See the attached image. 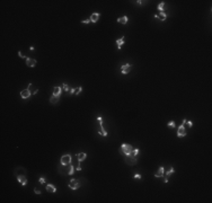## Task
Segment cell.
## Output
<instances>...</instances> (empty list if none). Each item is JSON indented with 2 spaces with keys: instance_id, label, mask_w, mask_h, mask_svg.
<instances>
[{
  "instance_id": "obj_19",
  "label": "cell",
  "mask_w": 212,
  "mask_h": 203,
  "mask_svg": "<svg viewBox=\"0 0 212 203\" xmlns=\"http://www.w3.org/2000/svg\"><path fill=\"white\" fill-rule=\"evenodd\" d=\"M86 157H87V155H86L85 152H80V154H78L77 155V158H78V161H82V160H85Z\"/></svg>"
},
{
  "instance_id": "obj_10",
  "label": "cell",
  "mask_w": 212,
  "mask_h": 203,
  "mask_svg": "<svg viewBox=\"0 0 212 203\" xmlns=\"http://www.w3.org/2000/svg\"><path fill=\"white\" fill-rule=\"evenodd\" d=\"M30 95H32V92H30L28 88H27V89H24V90H22V92H20V96H22V98H24V99L28 98Z\"/></svg>"
},
{
  "instance_id": "obj_24",
  "label": "cell",
  "mask_w": 212,
  "mask_h": 203,
  "mask_svg": "<svg viewBox=\"0 0 212 203\" xmlns=\"http://www.w3.org/2000/svg\"><path fill=\"white\" fill-rule=\"evenodd\" d=\"M73 172H74V167L70 164V168H69V173H68V175H73Z\"/></svg>"
},
{
  "instance_id": "obj_14",
  "label": "cell",
  "mask_w": 212,
  "mask_h": 203,
  "mask_svg": "<svg viewBox=\"0 0 212 203\" xmlns=\"http://www.w3.org/2000/svg\"><path fill=\"white\" fill-rule=\"evenodd\" d=\"M81 90H82V88L81 87H76V88H71V90H70V95H73V94H76V95H79L80 92H81Z\"/></svg>"
},
{
  "instance_id": "obj_30",
  "label": "cell",
  "mask_w": 212,
  "mask_h": 203,
  "mask_svg": "<svg viewBox=\"0 0 212 203\" xmlns=\"http://www.w3.org/2000/svg\"><path fill=\"white\" fill-rule=\"evenodd\" d=\"M18 55L20 56V58H22V59H26V58H25V55H24V54H23V53H22V52H20V51L18 52Z\"/></svg>"
},
{
  "instance_id": "obj_27",
  "label": "cell",
  "mask_w": 212,
  "mask_h": 203,
  "mask_svg": "<svg viewBox=\"0 0 212 203\" xmlns=\"http://www.w3.org/2000/svg\"><path fill=\"white\" fill-rule=\"evenodd\" d=\"M133 178H137V179H141L142 176H141V175H139V174H135V175H133Z\"/></svg>"
},
{
  "instance_id": "obj_33",
  "label": "cell",
  "mask_w": 212,
  "mask_h": 203,
  "mask_svg": "<svg viewBox=\"0 0 212 203\" xmlns=\"http://www.w3.org/2000/svg\"><path fill=\"white\" fill-rule=\"evenodd\" d=\"M186 122H187V124H188V126H192V125H193V123H192V122H191V121H186Z\"/></svg>"
},
{
  "instance_id": "obj_4",
  "label": "cell",
  "mask_w": 212,
  "mask_h": 203,
  "mask_svg": "<svg viewBox=\"0 0 212 203\" xmlns=\"http://www.w3.org/2000/svg\"><path fill=\"white\" fill-rule=\"evenodd\" d=\"M80 182H79V179H71L70 182H69V184H68V186L71 188V190H78L79 187H80Z\"/></svg>"
},
{
  "instance_id": "obj_7",
  "label": "cell",
  "mask_w": 212,
  "mask_h": 203,
  "mask_svg": "<svg viewBox=\"0 0 212 203\" xmlns=\"http://www.w3.org/2000/svg\"><path fill=\"white\" fill-rule=\"evenodd\" d=\"M186 135V130H185V125L184 124H181L178 126V131H177V137L182 138Z\"/></svg>"
},
{
  "instance_id": "obj_23",
  "label": "cell",
  "mask_w": 212,
  "mask_h": 203,
  "mask_svg": "<svg viewBox=\"0 0 212 203\" xmlns=\"http://www.w3.org/2000/svg\"><path fill=\"white\" fill-rule=\"evenodd\" d=\"M164 6H165V2H160V4L158 5L157 9H158L159 11H164Z\"/></svg>"
},
{
  "instance_id": "obj_15",
  "label": "cell",
  "mask_w": 212,
  "mask_h": 203,
  "mask_svg": "<svg viewBox=\"0 0 212 203\" xmlns=\"http://www.w3.org/2000/svg\"><path fill=\"white\" fill-rule=\"evenodd\" d=\"M124 42H125V40H124V36L121 37V38H119V40H116V44H117V50H121L122 45L124 44Z\"/></svg>"
},
{
  "instance_id": "obj_12",
  "label": "cell",
  "mask_w": 212,
  "mask_h": 203,
  "mask_svg": "<svg viewBox=\"0 0 212 203\" xmlns=\"http://www.w3.org/2000/svg\"><path fill=\"white\" fill-rule=\"evenodd\" d=\"M26 66L33 68V67L36 66V60L34 59H30V58H26Z\"/></svg>"
},
{
  "instance_id": "obj_1",
  "label": "cell",
  "mask_w": 212,
  "mask_h": 203,
  "mask_svg": "<svg viewBox=\"0 0 212 203\" xmlns=\"http://www.w3.org/2000/svg\"><path fill=\"white\" fill-rule=\"evenodd\" d=\"M133 147L130 146V144L127 143H123L121 144V148H120V152L122 154L123 156H130L132 152H133Z\"/></svg>"
},
{
  "instance_id": "obj_5",
  "label": "cell",
  "mask_w": 212,
  "mask_h": 203,
  "mask_svg": "<svg viewBox=\"0 0 212 203\" xmlns=\"http://www.w3.org/2000/svg\"><path fill=\"white\" fill-rule=\"evenodd\" d=\"M71 160H72V158H71L70 155H63L61 157L60 162H61V165L63 166V165H69V164H71Z\"/></svg>"
},
{
  "instance_id": "obj_16",
  "label": "cell",
  "mask_w": 212,
  "mask_h": 203,
  "mask_svg": "<svg viewBox=\"0 0 212 203\" xmlns=\"http://www.w3.org/2000/svg\"><path fill=\"white\" fill-rule=\"evenodd\" d=\"M61 92H62V89H61V87H59V86H56V87H54V88H53V95H55V96H60V95H61Z\"/></svg>"
},
{
  "instance_id": "obj_31",
  "label": "cell",
  "mask_w": 212,
  "mask_h": 203,
  "mask_svg": "<svg viewBox=\"0 0 212 203\" xmlns=\"http://www.w3.org/2000/svg\"><path fill=\"white\" fill-rule=\"evenodd\" d=\"M40 183H41V184H44V183H45V179H44L43 177H41V178H40Z\"/></svg>"
},
{
  "instance_id": "obj_34",
  "label": "cell",
  "mask_w": 212,
  "mask_h": 203,
  "mask_svg": "<svg viewBox=\"0 0 212 203\" xmlns=\"http://www.w3.org/2000/svg\"><path fill=\"white\" fill-rule=\"evenodd\" d=\"M137 2H138L139 5H142V4H143V2H145V1H140V0H139V1H137Z\"/></svg>"
},
{
  "instance_id": "obj_9",
  "label": "cell",
  "mask_w": 212,
  "mask_h": 203,
  "mask_svg": "<svg viewBox=\"0 0 212 203\" xmlns=\"http://www.w3.org/2000/svg\"><path fill=\"white\" fill-rule=\"evenodd\" d=\"M174 172H175L174 167H170V168H169L166 173H164V176H163V177H164V182H165V183H168V177H169V176H170Z\"/></svg>"
},
{
  "instance_id": "obj_17",
  "label": "cell",
  "mask_w": 212,
  "mask_h": 203,
  "mask_svg": "<svg viewBox=\"0 0 212 203\" xmlns=\"http://www.w3.org/2000/svg\"><path fill=\"white\" fill-rule=\"evenodd\" d=\"M127 22H129V18H127V16H123V17H120V18L117 19V23H120V24H123V25H125V24H127Z\"/></svg>"
},
{
  "instance_id": "obj_3",
  "label": "cell",
  "mask_w": 212,
  "mask_h": 203,
  "mask_svg": "<svg viewBox=\"0 0 212 203\" xmlns=\"http://www.w3.org/2000/svg\"><path fill=\"white\" fill-rule=\"evenodd\" d=\"M124 161L127 162V165L134 166V165H137L138 159H137V157H132V156H124Z\"/></svg>"
},
{
  "instance_id": "obj_32",
  "label": "cell",
  "mask_w": 212,
  "mask_h": 203,
  "mask_svg": "<svg viewBox=\"0 0 212 203\" xmlns=\"http://www.w3.org/2000/svg\"><path fill=\"white\" fill-rule=\"evenodd\" d=\"M76 169H77V170H79V172H80V170H81V166H80V165H78V166L76 167Z\"/></svg>"
},
{
  "instance_id": "obj_35",
  "label": "cell",
  "mask_w": 212,
  "mask_h": 203,
  "mask_svg": "<svg viewBox=\"0 0 212 203\" xmlns=\"http://www.w3.org/2000/svg\"><path fill=\"white\" fill-rule=\"evenodd\" d=\"M30 51H34V50H35V48H34V46H30Z\"/></svg>"
},
{
  "instance_id": "obj_26",
  "label": "cell",
  "mask_w": 212,
  "mask_h": 203,
  "mask_svg": "<svg viewBox=\"0 0 212 203\" xmlns=\"http://www.w3.org/2000/svg\"><path fill=\"white\" fill-rule=\"evenodd\" d=\"M62 87H63V89H64V90H66V92H70L71 88H70V87H69V86L67 85V84H63V85H62Z\"/></svg>"
},
{
  "instance_id": "obj_29",
  "label": "cell",
  "mask_w": 212,
  "mask_h": 203,
  "mask_svg": "<svg viewBox=\"0 0 212 203\" xmlns=\"http://www.w3.org/2000/svg\"><path fill=\"white\" fill-rule=\"evenodd\" d=\"M81 23L82 24H89L91 22H90V19H86V20H81Z\"/></svg>"
},
{
  "instance_id": "obj_25",
  "label": "cell",
  "mask_w": 212,
  "mask_h": 203,
  "mask_svg": "<svg viewBox=\"0 0 212 203\" xmlns=\"http://www.w3.org/2000/svg\"><path fill=\"white\" fill-rule=\"evenodd\" d=\"M139 151H140L139 149H134L133 152H132L130 156H132V157H137V156H138V154H139Z\"/></svg>"
},
{
  "instance_id": "obj_28",
  "label": "cell",
  "mask_w": 212,
  "mask_h": 203,
  "mask_svg": "<svg viewBox=\"0 0 212 203\" xmlns=\"http://www.w3.org/2000/svg\"><path fill=\"white\" fill-rule=\"evenodd\" d=\"M34 193H35V194H41L42 192L38 190V188H34Z\"/></svg>"
},
{
  "instance_id": "obj_22",
  "label": "cell",
  "mask_w": 212,
  "mask_h": 203,
  "mask_svg": "<svg viewBox=\"0 0 212 203\" xmlns=\"http://www.w3.org/2000/svg\"><path fill=\"white\" fill-rule=\"evenodd\" d=\"M167 126H168V128H171V129H175V126H176L175 121H170V122H168V123H167Z\"/></svg>"
},
{
  "instance_id": "obj_6",
  "label": "cell",
  "mask_w": 212,
  "mask_h": 203,
  "mask_svg": "<svg viewBox=\"0 0 212 203\" xmlns=\"http://www.w3.org/2000/svg\"><path fill=\"white\" fill-rule=\"evenodd\" d=\"M131 68H132V66H131L130 63H125V64H123V66L121 67V72H122L123 74H129L131 71Z\"/></svg>"
},
{
  "instance_id": "obj_2",
  "label": "cell",
  "mask_w": 212,
  "mask_h": 203,
  "mask_svg": "<svg viewBox=\"0 0 212 203\" xmlns=\"http://www.w3.org/2000/svg\"><path fill=\"white\" fill-rule=\"evenodd\" d=\"M97 122H98V124H99V128H98V133L103 135V137H107V132H106V130L104 129V125H103V118L101 116H98L97 117Z\"/></svg>"
},
{
  "instance_id": "obj_21",
  "label": "cell",
  "mask_w": 212,
  "mask_h": 203,
  "mask_svg": "<svg viewBox=\"0 0 212 203\" xmlns=\"http://www.w3.org/2000/svg\"><path fill=\"white\" fill-rule=\"evenodd\" d=\"M59 97L60 96H55V95H53L52 94V96L50 97V102H51L52 104H56L58 102H59Z\"/></svg>"
},
{
  "instance_id": "obj_8",
  "label": "cell",
  "mask_w": 212,
  "mask_h": 203,
  "mask_svg": "<svg viewBox=\"0 0 212 203\" xmlns=\"http://www.w3.org/2000/svg\"><path fill=\"white\" fill-rule=\"evenodd\" d=\"M17 181L23 185V186H25L27 184V178L25 176V174H20V175H17Z\"/></svg>"
},
{
  "instance_id": "obj_20",
  "label": "cell",
  "mask_w": 212,
  "mask_h": 203,
  "mask_svg": "<svg viewBox=\"0 0 212 203\" xmlns=\"http://www.w3.org/2000/svg\"><path fill=\"white\" fill-rule=\"evenodd\" d=\"M167 18V15L165 14V11H159V15H158V19H160L161 22H164L165 19Z\"/></svg>"
},
{
  "instance_id": "obj_13",
  "label": "cell",
  "mask_w": 212,
  "mask_h": 203,
  "mask_svg": "<svg viewBox=\"0 0 212 203\" xmlns=\"http://www.w3.org/2000/svg\"><path fill=\"white\" fill-rule=\"evenodd\" d=\"M164 173H165L164 167H159L158 170L155 173V177H163V176H164Z\"/></svg>"
},
{
  "instance_id": "obj_18",
  "label": "cell",
  "mask_w": 212,
  "mask_h": 203,
  "mask_svg": "<svg viewBox=\"0 0 212 203\" xmlns=\"http://www.w3.org/2000/svg\"><path fill=\"white\" fill-rule=\"evenodd\" d=\"M46 191H48V192H50V193H55L56 192V188H55V186H53L52 184H48V185H46Z\"/></svg>"
},
{
  "instance_id": "obj_11",
  "label": "cell",
  "mask_w": 212,
  "mask_h": 203,
  "mask_svg": "<svg viewBox=\"0 0 212 203\" xmlns=\"http://www.w3.org/2000/svg\"><path fill=\"white\" fill-rule=\"evenodd\" d=\"M99 17H101V14H99V12H94V14H91L89 19L91 23H97L98 19H99Z\"/></svg>"
}]
</instances>
